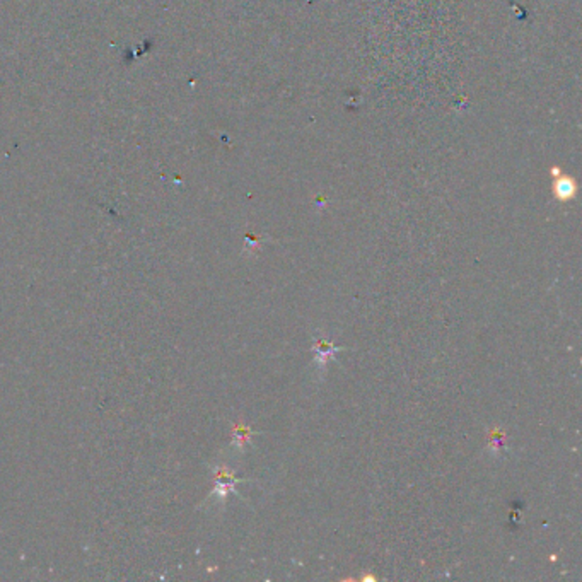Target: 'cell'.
<instances>
[{
	"label": "cell",
	"mask_w": 582,
	"mask_h": 582,
	"mask_svg": "<svg viewBox=\"0 0 582 582\" xmlns=\"http://www.w3.org/2000/svg\"><path fill=\"white\" fill-rule=\"evenodd\" d=\"M551 172H553V176H557V178H555V185H553L555 197L562 202L574 198V195H576V191H577L576 181H574L570 176H562L557 168L551 169Z\"/></svg>",
	"instance_id": "1"
},
{
	"label": "cell",
	"mask_w": 582,
	"mask_h": 582,
	"mask_svg": "<svg viewBox=\"0 0 582 582\" xmlns=\"http://www.w3.org/2000/svg\"><path fill=\"white\" fill-rule=\"evenodd\" d=\"M337 350H338V347H335V345L326 341L325 338H318L316 343H314V347H313L314 359H316L318 367H325L326 362L330 360V357L335 355Z\"/></svg>",
	"instance_id": "2"
}]
</instances>
